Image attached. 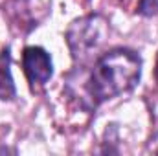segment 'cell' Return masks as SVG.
<instances>
[{
    "mask_svg": "<svg viewBox=\"0 0 158 156\" xmlns=\"http://www.w3.org/2000/svg\"><path fill=\"white\" fill-rule=\"evenodd\" d=\"M142 77V57L129 48H114L94 63L88 90L99 105L132 90Z\"/></svg>",
    "mask_w": 158,
    "mask_h": 156,
    "instance_id": "cell-1",
    "label": "cell"
},
{
    "mask_svg": "<svg viewBox=\"0 0 158 156\" xmlns=\"http://www.w3.org/2000/svg\"><path fill=\"white\" fill-rule=\"evenodd\" d=\"M109 39V22L99 15L77 18L66 30V42L74 59L86 61Z\"/></svg>",
    "mask_w": 158,
    "mask_h": 156,
    "instance_id": "cell-2",
    "label": "cell"
},
{
    "mask_svg": "<svg viewBox=\"0 0 158 156\" xmlns=\"http://www.w3.org/2000/svg\"><path fill=\"white\" fill-rule=\"evenodd\" d=\"M22 68H24V74L30 81L31 88L44 86L53 74L52 57L40 46L24 48V51H22Z\"/></svg>",
    "mask_w": 158,
    "mask_h": 156,
    "instance_id": "cell-3",
    "label": "cell"
},
{
    "mask_svg": "<svg viewBox=\"0 0 158 156\" xmlns=\"http://www.w3.org/2000/svg\"><path fill=\"white\" fill-rule=\"evenodd\" d=\"M9 63H11V55H9V48L0 51V99H13L17 90H15V83L11 77V70H9Z\"/></svg>",
    "mask_w": 158,
    "mask_h": 156,
    "instance_id": "cell-4",
    "label": "cell"
},
{
    "mask_svg": "<svg viewBox=\"0 0 158 156\" xmlns=\"http://www.w3.org/2000/svg\"><path fill=\"white\" fill-rule=\"evenodd\" d=\"M138 11L142 15H155L158 11V0H140V6H138Z\"/></svg>",
    "mask_w": 158,
    "mask_h": 156,
    "instance_id": "cell-5",
    "label": "cell"
},
{
    "mask_svg": "<svg viewBox=\"0 0 158 156\" xmlns=\"http://www.w3.org/2000/svg\"><path fill=\"white\" fill-rule=\"evenodd\" d=\"M156 79H158V61H156Z\"/></svg>",
    "mask_w": 158,
    "mask_h": 156,
    "instance_id": "cell-6",
    "label": "cell"
}]
</instances>
